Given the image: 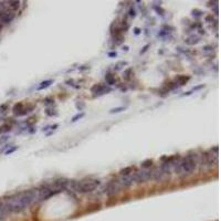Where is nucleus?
<instances>
[{
  "instance_id": "obj_1",
  "label": "nucleus",
  "mask_w": 221,
  "mask_h": 221,
  "mask_svg": "<svg viewBox=\"0 0 221 221\" xmlns=\"http://www.w3.org/2000/svg\"><path fill=\"white\" fill-rule=\"evenodd\" d=\"M37 199H38V189L23 191L6 199L0 205V209H2L6 213H8V212L22 211L23 209L29 207L32 202H34Z\"/></svg>"
},
{
  "instance_id": "obj_2",
  "label": "nucleus",
  "mask_w": 221,
  "mask_h": 221,
  "mask_svg": "<svg viewBox=\"0 0 221 221\" xmlns=\"http://www.w3.org/2000/svg\"><path fill=\"white\" fill-rule=\"evenodd\" d=\"M99 180L94 179H89V180H83L80 183L76 181H72L70 184L71 188L77 192H90L92 190H94L96 187L99 186Z\"/></svg>"
},
{
  "instance_id": "obj_3",
  "label": "nucleus",
  "mask_w": 221,
  "mask_h": 221,
  "mask_svg": "<svg viewBox=\"0 0 221 221\" xmlns=\"http://www.w3.org/2000/svg\"><path fill=\"white\" fill-rule=\"evenodd\" d=\"M195 167H196V161L189 156V157L180 160L179 163H178V165L176 166V171L184 173V174H190L192 170L195 169Z\"/></svg>"
},
{
  "instance_id": "obj_4",
  "label": "nucleus",
  "mask_w": 221,
  "mask_h": 221,
  "mask_svg": "<svg viewBox=\"0 0 221 221\" xmlns=\"http://www.w3.org/2000/svg\"><path fill=\"white\" fill-rule=\"evenodd\" d=\"M151 177H153V171H149V170H141L132 175L133 181H136V183H145L146 180L151 179Z\"/></svg>"
},
{
  "instance_id": "obj_5",
  "label": "nucleus",
  "mask_w": 221,
  "mask_h": 221,
  "mask_svg": "<svg viewBox=\"0 0 221 221\" xmlns=\"http://www.w3.org/2000/svg\"><path fill=\"white\" fill-rule=\"evenodd\" d=\"M15 18V13L12 11H7V10H3L0 12V22L2 23H9L12 21V19Z\"/></svg>"
},
{
  "instance_id": "obj_6",
  "label": "nucleus",
  "mask_w": 221,
  "mask_h": 221,
  "mask_svg": "<svg viewBox=\"0 0 221 221\" xmlns=\"http://www.w3.org/2000/svg\"><path fill=\"white\" fill-rule=\"evenodd\" d=\"M114 181L117 184V186H119V188H121V187H128L134 183L132 176H124V177H122V178H119V179H117V180H114Z\"/></svg>"
},
{
  "instance_id": "obj_7",
  "label": "nucleus",
  "mask_w": 221,
  "mask_h": 221,
  "mask_svg": "<svg viewBox=\"0 0 221 221\" xmlns=\"http://www.w3.org/2000/svg\"><path fill=\"white\" fill-rule=\"evenodd\" d=\"M206 159H207V163H208V165H213V164H217V161H218V156H217V153H216V154H213V153H211V154H207V155H206Z\"/></svg>"
},
{
  "instance_id": "obj_8",
  "label": "nucleus",
  "mask_w": 221,
  "mask_h": 221,
  "mask_svg": "<svg viewBox=\"0 0 221 221\" xmlns=\"http://www.w3.org/2000/svg\"><path fill=\"white\" fill-rule=\"evenodd\" d=\"M109 89H106V87L102 86V85H95V86L92 89V92H95V93H99V94H103L105 93V92H109Z\"/></svg>"
},
{
  "instance_id": "obj_9",
  "label": "nucleus",
  "mask_w": 221,
  "mask_h": 221,
  "mask_svg": "<svg viewBox=\"0 0 221 221\" xmlns=\"http://www.w3.org/2000/svg\"><path fill=\"white\" fill-rule=\"evenodd\" d=\"M51 83H52L51 80L44 81V82H42V83H41V85H39V86H38V90L39 91H40V90H43V89H45V87L50 86V85H51Z\"/></svg>"
},
{
  "instance_id": "obj_10",
  "label": "nucleus",
  "mask_w": 221,
  "mask_h": 221,
  "mask_svg": "<svg viewBox=\"0 0 221 221\" xmlns=\"http://www.w3.org/2000/svg\"><path fill=\"white\" fill-rule=\"evenodd\" d=\"M132 171H133V168H132V167H126V168L121 170V174H122L123 176H128L129 173H132Z\"/></svg>"
},
{
  "instance_id": "obj_11",
  "label": "nucleus",
  "mask_w": 221,
  "mask_h": 221,
  "mask_svg": "<svg viewBox=\"0 0 221 221\" xmlns=\"http://www.w3.org/2000/svg\"><path fill=\"white\" fill-rule=\"evenodd\" d=\"M106 82H107L109 85H113V84L115 83V79H114L111 74H109V75H106Z\"/></svg>"
},
{
  "instance_id": "obj_12",
  "label": "nucleus",
  "mask_w": 221,
  "mask_h": 221,
  "mask_svg": "<svg viewBox=\"0 0 221 221\" xmlns=\"http://www.w3.org/2000/svg\"><path fill=\"white\" fill-rule=\"evenodd\" d=\"M5 218H6V212L3 211L2 209H0V221H2Z\"/></svg>"
},
{
  "instance_id": "obj_13",
  "label": "nucleus",
  "mask_w": 221,
  "mask_h": 221,
  "mask_svg": "<svg viewBox=\"0 0 221 221\" xmlns=\"http://www.w3.org/2000/svg\"><path fill=\"white\" fill-rule=\"evenodd\" d=\"M121 111H124V109H123V107H117V109H112L111 113H119V112H121Z\"/></svg>"
},
{
  "instance_id": "obj_14",
  "label": "nucleus",
  "mask_w": 221,
  "mask_h": 221,
  "mask_svg": "<svg viewBox=\"0 0 221 221\" xmlns=\"http://www.w3.org/2000/svg\"><path fill=\"white\" fill-rule=\"evenodd\" d=\"M179 81H180L179 83H180V84H183L184 82H186V81H188V77H185V76H180V77H179Z\"/></svg>"
},
{
  "instance_id": "obj_15",
  "label": "nucleus",
  "mask_w": 221,
  "mask_h": 221,
  "mask_svg": "<svg viewBox=\"0 0 221 221\" xmlns=\"http://www.w3.org/2000/svg\"><path fill=\"white\" fill-rule=\"evenodd\" d=\"M151 160H147V161H145L144 164H143V166L144 167H148V166H151Z\"/></svg>"
},
{
  "instance_id": "obj_16",
  "label": "nucleus",
  "mask_w": 221,
  "mask_h": 221,
  "mask_svg": "<svg viewBox=\"0 0 221 221\" xmlns=\"http://www.w3.org/2000/svg\"><path fill=\"white\" fill-rule=\"evenodd\" d=\"M82 116H83V114H79V115H76L75 117H73V122H75L77 119H80V117H82Z\"/></svg>"
},
{
  "instance_id": "obj_17",
  "label": "nucleus",
  "mask_w": 221,
  "mask_h": 221,
  "mask_svg": "<svg viewBox=\"0 0 221 221\" xmlns=\"http://www.w3.org/2000/svg\"><path fill=\"white\" fill-rule=\"evenodd\" d=\"M17 149V147H13V148H11V149H9V151H7V154H10V153H12V151H15Z\"/></svg>"
},
{
  "instance_id": "obj_18",
  "label": "nucleus",
  "mask_w": 221,
  "mask_h": 221,
  "mask_svg": "<svg viewBox=\"0 0 221 221\" xmlns=\"http://www.w3.org/2000/svg\"><path fill=\"white\" fill-rule=\"evenodd\" d=\"M109 57H116V52H115V53H114V52H112V53H109Z\"/></svg>"
},
{
  "instance_id": "obj_19",
  "label": "nucleus",
  "mask_w": 221,
  "mask_h": 221,
  "mask_svg": "<svg viewBox=\"0 0 221 221\" xmlns=\"http://www.w3.org/2000/svg\"><path fill=\"white\" fill-rule=\"evenodd\" d=\"M1 28H2V23L0 22V30H1Z\"/></svg>"
}]
</instances>
